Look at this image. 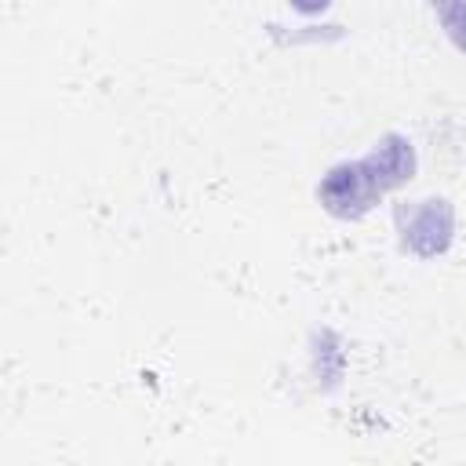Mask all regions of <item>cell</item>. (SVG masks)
Segmentation results:
<instances>
[{
	"label": "cell",
	"instance_id": "277c9868",
	"mask_svg": "<svg viewBox=\"0 0 466 466\" xmlns=\"http://www.w3.org/2000/svg\"><path fill=\"white\" fill-rule=\"evenodd\" d=\"M291 4H295L299 11H324L331 0H291Z\"/></svg>",
	"mask_w": 466,
	"mask_h": 466
},
{
	"label": "cell",
	"instance_id": "6da1fadb",
	"mask_svg": "<svg viewBox=\"0 0 466 466\" xmlns=\"http://www.w3.org/2000/svg\"><path fill=\"white\" fill-rule=\"evenodd\" d=\"M411 167V149L397 138H390L379 153H371L364 164H353V167H339L328 175L320 197L324 204L335 211V215H357L368 208V200L375 193H382L386 186L400 182Z\"/></svg>",
	"mask_w": 466,
	"mask_h": 466
},
{
	"label": "cell",
	"instance_id": "7a4b0ae2",
	"mask_svg": "<svg viewBox=\"0 0 466 466\" xmlns=\"http://www.w3.org/2000/svg\"><path fill=\"white\" fill-rule=\"evenodd\" d=\"M448 229H451V215H448L444 200H422V208L411 215V222H408V229H404V240H408L415 251L430 255V251H441V248H444Z\"/></svg>",
	"mask_w": 466,
	"mask_h": 466
},
{
	"label": "cell",
	"instance_id": "3957f363",
	"mask_svg": "<svg viewBox=\"0 0 466 466\" xmlns=\"http://www.w3.org/2000/svg\"><path fill=\"white\" fill-rule=\"evenodd\" d=\"M433 7L441 11V22L459 44V51H466V0H433Z\"/></svg>",
	"mask_w": 466,
	"mask_h": 466
}]
</instances>
